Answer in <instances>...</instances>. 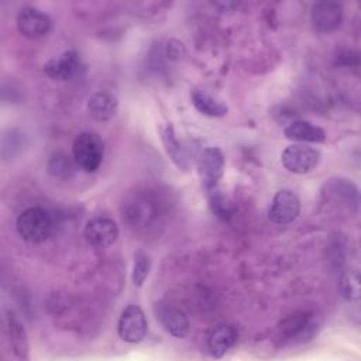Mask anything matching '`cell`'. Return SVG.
Segmentation results:
<instances>
[{
  "mask_svg": "<svg viewBox=\"0 0 361 361\" xmlns=\"http://www.w3.org/2000/svg\"><path fill=\"white\" fill-rule=\"evenodd\" d=\"M238 338V331L233 324L220 323L212 329L207 336V350L212 357L221 358Z\"/></svg>",
  "mask_w": 361,
  "mask_h": 361,
  "instance_id": "12",
  "label": "cell"
},
{
  "mask_svg": "<svg viewBox=\"0 0 361 361\" xmlns=\"http://www.w3.org/2000/svg\"><path fill=\"white\" fill-rule=\"evenodd\" d=\"M320 151L305 145V144H292L286 147L281 154L282 165L292 173L303 175L313 171L320 162Z\"/></svg>",
  "mask_w": 361,
  "mask_h": 361,
  "instance_id": "4",
  "label": "cell"
},
{
  "mask_svg": "<svg viewBox=\"0 0 361 361\" xmlns=\"http://www.w3.org/2000/svg\"><path fill=\"white\" fill-rule=\"evenodd\" d=\"M21 134H16V130H8V133H6L3 135V144H1V155L4 159H7L8 157L14 155V149L21 147Z\"/></svg>",
  "mask_w": 361,
  "mask_h": 361,
  "instance_id": "23",
  "label": "cell"
},
{
  "mask_svg": "<svg viewBox=\"0 0 361 361\" xmlns=\"http://www.w3.org/2000/svg\"><path fill=\"white\" fill-rule=\"evenodd\" d=\"M190 100L195 109L204 116L223 117L228 113L227 104L206 90H202V89L192 90Z\"/></svg>",
  "mask_w": 361,
  "mask_h": 361,
  "instance_id": "16",
  "label": "cell"
},
{
  "mask_svg": "<svg viewBox=\"0 0 361 361\" xmlns=\"http://www.w3.org/2000/svg\"><path fill=\"white\" fill-rule=\"evenodd\" d=\"M224 155L220 148L207 147L202 151L197 162V171L206 190L213 192L217 186L224 172Z\"/></svg>",
  "mask_w": 361,
  "mask_h": 361,
  "instance_id": "7",
  "label": "cell"
},
{
  "mask_svg": "<svg viewBox=\"0 0 361 361\" xmlns=\"http://www.w3.org/2000/svg\"><path fill=\"white\" fill-rule=\"evenodd\" d=\"M118 237L117 224L109 217H93L85 227V238L94 248H106Z\"/></svg>",
  "mask_w": 361,
  "mask_h": 361,
  "instance_id": "10",
  "label": "cell"
},
{
  "mask_svg": "<svg viewBox=\"0 0 361 361\" xmlns=\"http://www.w3.org/2000/svg\"><path fill=\"white\" fill-rule=\"evenodd\" d=\"M16 226L21 238L30 243L45 241L54 228L49 213L39 206H31L21 212Z\"/></svg>",
  "mask_w": 361,
  "mask_h": 361,
  "instance_id": "2",
  "label": "cell"
},
{
  "mask_svg": "<svg viewBox=\"0 0 361 361\" xmlns=\"http://www.w3.org/2000/svg\"><path fill=\"white\" fill-rule=\"evenodd\" d=\"M151 267H152V259L147 252L137 251L134 254V264H133V274H131L134 286L141 288L144 285L145 279L149 275Z\"/></svg>",
  "mask_w": 361,
  "mask_h": 361,
  "instance_id": "21",
  "label": "cell"
},
{
  "mask_svg": "<svg viewBox=\"0 0 361 361\" xmlns=\"http://www.w3.org/2000/svg\"><path fill=\"white\" fill-rule=\"evenodd\" d=\"M340 290L347 300L357 302L360 299V274L357 269H350L341 275Z\"/></svg>",
  "mask_w": 361,
  "mask_h": 361,
  "instance_id": "22",
  "label": "cell"
},
{
  "mask_svg": "<svg viewBox=\"0 0 361 361\" xmlns=\"http://www.w3.org/2000/svg\"><path fill=\"white\" fill-rule=\"evenodd\" d=\"M148 330V322L142 309L137 305L127 306L118 319L117 331L123 341L135 344L140 343Z\"/></svg>",
  "mask_w": 361,
  "mask_h": 361,
  "instance_id": "6",
  "label": "cell"
},
{
  "mask_svg": "<svg viewBox=\"0 0 361 361\" xmlns=\"http://www.w3.org/2000/svg\"><path fill=\"white\" fill-rule=\"evenodd\" d=\"M121 214L130 227L144 230L158 217L157 200L147 192H134L123 202Z\"/></svg>",
  "mask_w": 361,
  "mask_h": 361,
  "instance_id": "1",
  "label": "cell"
},
{
  "mask_svg": "<svg viewBox=\"0 0 361 361\" xmlns=\"http://www.w3.org/2000/svg\"><path fill=\"white\" fill-rule=\"evenodd\" d=\"M18 32L30 39H38L47 37L52 30L51 17L37 7H23L16 20Z\"/></svg>",
  "mask_w": 361,
  "mask_h": 361,
  "instance_id": "5",
  "label": "cell"
},
{
  "mask_svg": "<svg viewBox=\"0 0 361 361\" xmlns=\"http://www.w3.org/2000/svg\"><path fill=\"white\" fill-rule=\"evenodd\" d=\"M118 109V99L109 92H96L87 100V111L97 121L113 118Z\"/></svg>",
  "mask_w": 361,
  "mask_h": 361,
  "instance_id": "13",
  "label": "cell"
},
{
  "mask_svg": "<svg viewBox=\"0 0 361 361\" xmlns=\"http://www.w3.org/2000/svg\"><path fill=\"white\" fill-rule=\"evenodd\" d=\"M310 21L317 32H331L343 21V8L336 1H317L312 6Z\"/></svg>",
  "mask_w": 361,
  "mask_h": 361,
  "instance_id": "9",
  "label": "cell"
},
{
  "mask_svg": "<svg viewBox=\"0 0 361 361\" xmlns=\"http://www.w3.org/2000/svg\"><path fill=\"white\" fill-rule=\"evenodd\" d=\"M165 51H166V56L173 59V61H179L180 58H183L186 55L185 45L180 41H178V39L168 41Z\"/></svg>",
  "mask_w": 361,
  "mask_h": 361,
  "instance_id": "24",
  "label": "cell"
},
{
  "mask_svg": "<svg viewBox=\"0 0 361 361\" xmlns=\"http://www.w3.org/2000/svg\"><path fill=\"white\" fill-rule=\"evenodd\" d=\"M73 159L85 172H94L102 165L104 157V144L96 133L83 131L73 140Z\"/></svg>",
  "mask_w": 361,
  "mask_h": 361,
  "instance_id": "3",
  "label": "cell"
},
{
  "mask_svg": "<svg viewBox=\"0 0 361 361\" xmlns=\"http://www.w3.org/2000/svg\"><path fill=\"white\" fill-rule=\"evenodd\" d=\"M159 319L165 330L173 337L182 338L189 333V327H190L189 317L185 313V310H182L178 306L168 305L162 307L159 313Z\"/></svg>",
  "mask_w": 361,
  "mask_h": 361,
  "instance_id": "14",
  "label": "cell"
},
{
  "mask_svg": "<svg viewBox=\"0 0 361 361\" xmlns=\"http://www.w3.org/2000/svg\"><path fill=\"white\" fill-rule=\"evenodd\" d=\"M162 142L165 147L166 154L169 155V158L172 159V162L182 171L188 169V158L185 154V149L182 147V144L179 142L173 126L171 123H168L164 130H162Z\"/></svg>",
  "mask_w": 361,
  "mask_h": 361,
  "instance_id": "19",
  "label": "cell"
},
{
  "mask_svg": "<svg viewBox=\"0 0 361 361\" xmlns=\"http://www.w3.org/2000/svg\"><path fill=\"white\" fill-rule=\"evenodd\" d=\"M283 133L288 140L299 142H323L326 140L324 130L306 120H295L289 123Z\"/></svg>",
  "mask_w": 361,
  "mask_h": 361,
  "instance_id": "15",
  "label": "cell"
},
{
  "mask_svg": "<svg viewBox=\"0 0 361 361\" xmlns=\"http://www.w3.org/2000/svg\"><path fill=\"white\" fill-rule=\"evenodd\" d=\"M312 327L313 326L310 323V316L305 312L293 313L279 323V331L288 340L303 338V336L310 333Z\"/></svg>",
  "mask_w": 361,
  "mask_h": 361,
  "instance_id": "18",
  "label": "cell"
},
{
  "mask_svg": "<svg viewBox=\"0 0 361 361\" xmlns=\"http://www.w3.org/2000/svg\"><path fill=\"white\" fill-rule=\"evenodd\" d=\"M6 333L13 354L18 360H28V341L24 326L11 313L6 317Z\"/></svg>",
  "mask_w": 361,
  "mask_h": 361,
  "instance_id": "17",
  "label": "cell"
},
{
  "mask_svg": "<svg viewBox=\"0 0 361 361\" xmlns=\"http://www.w3.org/2000/svg\"><path fill=\"white\" fill-rule=\"evenodd\" d=\"M80 69V56L76 51H65L58 56L51 58L44 65L45 75L52 80H71Z\"/></svg>",
  "mask_w": 361,
  "mask_h": 361,
  "instance_id": "11",
  "label": "cell"
},
{
  "mask_svg": "<svg viewBox=\"0 0 361 361\" xmlns=\"http://www.w3.org/2000/svg\"><path fill=\"white\" fill-rule=\"evenodd\" d=\"M300 213V200L296 193L289 189L278 190L268 209V217L278 226L290 224Z\"/></svg>",
  "mask_w": 361,
  "mask_h": 361,
  "instance_id": "8",
  "label": "cell"
},
{
  "mask_svg": "<svg viewBox=\"0 0 361 361\" xmlns=\"http://www.w3.org/2000/svg\"><path fill=\"white\" fill-rule=\"evenodd\" d=\"M76 166L75 159H71L65 152H54L48 159V171L58 179H71L76 172Z\"/></svg>",
  "mask_w": 361,
  "mask_h": 361,
  "instance_id": "20",
  "label": "cell"
}]
</instances>
